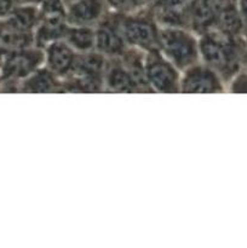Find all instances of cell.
Listing matches in <instances>:
<instances>
[{"mask_svg": "<svg viewBox=\"0 0 247 248\" xmlns=\"http://www.w3.org/2000/svg\"><path fill=\"white\" fill-rule=\"evenodd\" d=\"M68 26L65 16H40V22L34 31V44L44 50L53 41L63 40Z\"/></svg>", "mask_w": 247, "mask_h": 248, "instance_id": "obj_12", "label": "cell"}, {"mask_svg": "<svg viewBox=\"0 0 247 248\" xmlns=\"http://www.w3.org/2000/svg\"><path fill=\"white\" fill-rule=\"evenodd\" d=\"M240 7V12L242 15V18H244L245 27L247 28V0H237Z\"/></svg>", "mask_w": 247, "mask_h": 248, "instance_id": "obj_19", "label": "cell"}, {"mask_svg": "<svg viewBox=\"0 0 247 248\" xmlns=\"http://www.w3.org/2000/svg\"><path fill=\"white\" fill-rule=\"evenodd\" d=\"M63 40L69 44L77 53L96 50V31L94 27L68 26Z\"/></svg>", "mask_w": 247, "mask_h": 248, "instance_id": "obj_15", "label": "cell"}, {"mask_svg": "<svg viewBox=\"0 0 247 248\" xmlns=\"http://www.w3.org/2000/svg\"><path fill=\"white\" fill-rule=\"evenodd\" d=\"M144 75L152 92L178 93L181 72L159 51L144 55Z\"/></svg>", "mask_w": 247, "mask_h": 248, "instance_id": "obj_4", "label": "cell"}, {"mask_svg": "<svg viewBox=\"0 0 247 248\" xmlns=\"http://www.w3.org/2000/svg\"><path fill=\"white\" fill-rule=\"evenodd\" d=\"M107 5L118 14H131L136 12L145 0H106Z\"/></svg>", "mask_w": 247, "mask_h": 248, "instance_id": "obj_16", "label": "cell"}, {"mask_svg": "<svg viewBox=\"0 0 247 248\" xmlns=\"http://www.w3.org/2000/svg\"><path fill=\"white\" fill-rule=\"evenodd\" d=\"M244 60L246 61L247 63V46H245V52H244Z\"/></svg>", "mask_w": 247, "mask_h": 248, "instance_id": "obj_21", "label": "cell"}, {"mask_svg": "<svg viewBox=\"0 0 247 248\" xmlns=\"http://www.w3.org/2000/svg\"><path fill=\"white\" fill-rule=\"evenodd\" d=\"M106 0H74L67 4L65 19L70 26L96 27L107 15Z\"/></svg>", "mask_w": 247, "mask_h": 248, "instance_id": "obj_11", "label": "cell"}, {"mask_svg": "<svg viewBox=\"0 0 247 248\" xmlns=\"http://www.w3.org/2000/svg\"><path fill=\"white\" fill-rule=\"evenodd\" d=\"M121 33L128 47L142 52L159 51L160 26L152 14H119Z\"/></svg>", "mask_w": 247, "mask_h": 248, "instance_id": "obj_3", "label": "cell"}, {"mask_svg": "<svg viewBox=\"0 0 247 248\" xmlns=\"http://www.w3.org/2000/svg\"><path fill=\"white\" fill-rule=\"evenodd\" d=\"M159 52L181 73L200 62L199 38L186 28L160 27Z\"/></svg>", "mask_w": 247, "mask_h": 248, "instance_id": "obj_2", "label": "cell"}, {"mask_svg": "<svg viewBox=\"0 0 247 248\" xmlns=\"http://www.w3.org/2000/svg\"><path fill=\"white\" fill-rule=\"evenodd\" d=\"M96 31V51L107 58H119L128 50V45L124 39L119 24V14L104 16V18L94 27Z\"/></svg>", "mask_w": 247, "mask_h": 248, "instance_id": "obj_7", "label": "cell"}, {"mask_svg": "<svg viewBox=\"0 0 247 248\" xmlns=\"http://www.w3.org/2000/svg\"><path fill=\"white\" fill-rule=\"evenodd\" d=\"M232 90L234 92H247V74H242L235 78Z\"/></svg>", "mask_w": 247, "mask_h": 248, "instance_id": "obj_17", "label": "cell"}, {"mask_svg": "<svg viewBox=\"0 0 247 248\" xmlns=\"http://www.w3.org/2000/svg\"><path fill=\"white\" fill-rule=\"evenodd\" d=\"M39 22H40V9L36 7V5L27 4L22 6H15L7 15L5 24L15 31L34 33Z\"/></svg>", "mask_w": 247, "mask_h": 248, "instance_id": "obj_14", "label": "cell"}, {"mask_svg": "<svg viewBox=\"0 0 247 248\" xmlns=\"http://www.w3.org/2000/svg\"><path fill=\"white\" fill-rule=\"evenodd\" d=\"M145 1H149V2H152V4H154V2L156 1V0H145Z\"/></svg>", "mask_w": 247, "mask_h": 248, "instance_id": "obj_23", "label": "cell"}, {"mask_svg": "<svg viewBox=\"0 0 247 248\" xmlns=\"http://www.w3.org/2000/svg\"><path fill=\"white\" fill-rule=\"evenodd\" d=\"M64 1H65V4H69V2L74 1V0H64Z\"/></svg>", "mask_w": 247, "mask_h": 248, "instance_id": "obj_22", "label": "cell"}, {"mask_svg": "<svg viewBox=\"0 0 247 248\" xmlns=\"http://www.w3.org/2000/svg\"><path fill=\"white\" fill-rule=\"evenodd\" d=\"M104 90L116 93L148 92L120 57L109 60L104 74Z\"/></svg>", "mask_w": 247, "mask_h": 248, "instance_id": "obj_9", "label": "cell"}, {"mask_svg": "<svg viewBox=\"0 0 247 248\" xmlns=\"http://www.w3.org/2000/svg\"><path fill=\"white\" fill-rule=\"evenodd\" d=\"M2 64L1 74L5 80H24L44 65L45 55L43 48L36 46L7 53Z\"/></svg>", "mask_w": 247, "mask_h": 248, "instance_id": "obj_5", "label": "cell"}, {"mask_svg": "<svg viewBox=\"0 0 247 248\" xmlns=\"http://www.w3.org/2000/svg\"><path fill=\"white\" fill-rule=\"evenodd\" d=\"M227 0H189L185 6L188 28L196 35L215 29Z\"/></svg>", "mask_w": 247, "mask_h": 248, "instance_id": "obj_8", "label": "cell"}, {"mask_svg": "<svg viewBox=\"0 0 247 248\" xmlns=\"http://www.w3.org/2000/svg\"><path fill=\"white\" fill-rule=\"evenodd\" d=\"M14 7L15 0H0V17H7Z\"/></svg>", "mask_w": 247, "mask_h": 248, "instance_id": "obj_18", "label": "cell"}, {"mask_svg": "<svg viewBox=\"0 0 247 248\" xmlns=\"http://www.w3.org/2000/svg\"><path fill=\"white\" fill-rule=\"evenodd\" d=\"M223 81L217 72L198 62L181 73L179 92L183 93H218L223 91Z\"/></svg>", "mask_w": 247, "mask_h": 248, "instance_id": "obj_6", "label": "cell"}, {"mask_svg": "<svg viewBox=\"0 0 247 248\" xmlns=\"http://www.w3.org/2000/svg\"><path fill=\"white\" fill-rule=\"evenodd\" d=\"M1 27H2V23H0V29H1Z\"/></svg>", "mask_w": 247, "mask_h": 248, "instance_id": "obj_24", "label": "cell"}, {"mask_svg": "<svg viewBox=\"0 0 247 248\" xmlns=\"http://www.w3.org/2000/svg\"><path fill=\"white\" fill-rule=\"evenodd\" d=\"M23 1H26V4L40 5V2H41V1H43V0H23Z\"/></svg>", "mask_w": 247, "mask_h": 248, "instance_id": "obj_20", "label": "cell"}, {"mask_svg": "<svg viewBox=\"0 0 247 248\" xmlns=\"http://www.w3.org/2000/svg\"><path fill=\"white\" fill-rule=\"evenodd\" d=\"M22 91L28 93H52L62 91V79L43 65L22 82Z\"/></svg>", "mask_w": 247, "mask_h": 248, "instance_id": "obj_13", "label": "cell"}, {"mask_svg": "<svg viewBox=\"0 0 247 248\" xmlns=\"http://www.w3.org/2000/svg\"><path fill=\"white\" fill-rule=\"evenodd\" d=\"M44 65L63 80L73 73L79 53L64 40H57L44 48Z\"/></svg>", "mask_w": 247, "mask_h": 248, "instance_id": "obj_10", "label": "cell"}, {"mask_svg": "<svg viewBox=\"0 0 247 248\" xmlns=\"http://www.w3.org/2000/svg\"><path fill=\"white\" fill-rule=\"evenodd\" d=\"M240 36L219 31L198 35L200 61L217 72L224 81L232 79L241 67L245 45Z\"/></svg>", "mask_w": 247, "mask_h": 248, "instance_id": "obj_1", "label": "cell"}]
</instances>
